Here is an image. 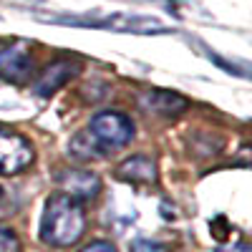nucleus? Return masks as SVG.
Here are the masks:
<instances>
[{
  "instance_id": "obj_1",
  "label": "nucleus",
  "mask_w": 252,
  "mask_h": 252,
  "mask_svg": "<svg viewBox=\"0 0 252 252\" xmlns=\"http://www.w3.org/2000/svg\"><path fill=\"white\" fill-rule=\"evenodd\" d=\"M86 232V212L78 199L68 194H53L46 202L40 220V240L51 247H71Z\"/></svg>"
},
{
  "instance_id": "obj_2",
  "label": "nucleus",
  "mask_w": 252,
  "mask_h": 252,
  "mask_svg": "<svg viewBox=\"0 0 252 252\" xmlns=\"http://www.w3.org/2000/svg\"><path fill=\"white\" fill-rule=\"evenodd\" d=\"M89 134L96 139V144L103 152L121 149L134 139V124L119 111H101L91 119Z\"/></svg>"
},
{
  "instance_id": "obj_3",
  "label": "nucleus",
  "mask_w": 252,
  "mask_h": 252,
  "mask_svg": "<svg viewBox=\"0 0 252 252\" xmlns=\"http://www.w3.org/2000/svg\"><path fill=\"white\" fill-rule=\"evenodd\" d=\"M33 161V146L15 131L0 129V174H18Z\"/></svg>"
},
{
  "instance_id": "obj_4",
  "label": "nucleus",
  "mask_w": 252,
  "mask_h": 252,
  "mask_svg": "<svg viewBox=\"0 0 252 252\" xmlns=\"http://www.w3.org/2000/svg\"><path fill=\"white\" fill-rule=\"evenodd\" d=\"M58 184L63 189V194H68L78 202L83 199H94L101 192V179L94 172L86 169H71V172H61L58 174Z\"/></svg>"
},
{
  "instance_id": "obj_5",
  "label": "nucleus",
  "mask_w": 252,
  "mask_h": 252,
  "mask_svg": "<svg viewBox=\"0 0 252 252\" xmlns=\"http://www.w3.org/2000/svg\"><path fill=\"white\" fill-rule=\"evenodd\" d=\"M78 71H81V63H76V61H56L53 66H48L43 71V76H38L33 89H35L38 96H51L63 86V83H68Z\"/></svg>"
},
{
  "instance_id": "obj_6",
  "label": "nucleus",
  "mask_w": 252,
  "mask_h": 252,
  "mask_svg": "<svg viewBox=\"0 0 252 252\" xmlns=\"http://www.w3.org/2000/svg\"><path fill=\"white\" fill-rule=\"evenodd\" d=\"M139 106L144 111H152L159 116H174V114L187 109V101L172 91H149V94L139 96Z\"/></svg>"
},
{
  "instance_id": "obj_7",
  "label": "nucleus",
  "mask_w": 252,
  "mask_h": 252,
  "mask_svg": "<svg viewBox=\"0 0 252 252\" xmlns=\"http://www.w3.org/2000/svg\"><path fill=\"white\" fill-rule=\"evenodd\" d=\"M33 71V61L23 48H10L0 53V78L5 81H26Z\"/></svg>"
},
{
  "instance_id": "obj_8",
  "label": "nucleus",
  "mask_w": 252,
  "mask_h": 252,
  "mask_svg": "<svg viewBox=\"0 0 252 252\" xmlns=\"http://www.w3.org/2000/svg\"><path fill=\"white\" fill-rule=\"evenodd\" d=\"M116 174L126 182H141V184H152L157 182V164L146 157V154H136L129 157L119 164Z\"/></svg>"
},
{
  "instance_id": "obj_9",
  "label": "nucleus",
  "mask_w": 252,
  "mask_h": 252,
  "mask_svg": "<svg viewBox=\"0 0 252 252\" xmlns=\"http://www.w3.org/2000/svg\"><path fill=\"white\" fill-rule=\"evenodd\" d=\"M68 152L76 157V159H98L101 154H103V149L96 144V139L89 134V131H81V134H76L73 136V141H71V146H68Z\"/></svg>"
},
{
  "instance_id": "obj_10",
  "label": "nucleus",
  "mask_w": 252,
  "mask_h": 252,
  "mask_svg": "<svg viewBox=\"0 0 252 252\" xmlns=\"http://www.w3.org/2000/svg\"><path fill=\"white\" fill-rule=\"evenodd\" d=\"M0 252H20V240L8 224H0Z\"/></svg>"
},
{
  "instance_id": "obj_11",
  "label": "nucleus",
  "mask_w": 252,
  "mask_h": 252,
  "mask_svg": "<svg viewBox=\"0 0 252 252\" xmlns=\"http://www.w3.org/2000/svg\"><path fill=\"white\" fill-rule=\"evenodd\" d=\"M131 252H169V250L157 245V242H152V240H136L131 245Z\"/></svg>"
},
{
  "instance_id": "obj_12",
  "label": "nucleus",
  "mask_w": 252,
  "mask_h": 252,
  "mask_svg": "<svg viewBox=\"0 0 252 252\" xmlns=\"http://www.w3.org/2000/svg\"><path fill=\"white\" fill-rule=\"evenodd\" d=\"M81 252H116V247L111 245V242H103V240H98V242H91V245H86Z\"/></svg>"
},
{
  "instance_id": "obj_13",
  "label": "nucleus",
  "mask_w": 252,
  "mask_h": 252,
  "mask_svg": "<svg viewBox=\"0 0 252 252\" xmlns=\"http://www.w3.org/2000/svg\"><path fill=\"white\" fill-rule=\"evenodd\" d=\"M212 252H252V250H250V245H245V242H237V245L217 247V250H212Z\"/></svg>"
},
{
  "instance_id": "obj_14",
  "label": "nucleus",
  "mask_w": 252,
  "mask_h": 252,
  "mask_svg": "<svg viewBox=\"0 0 252 252\" xmlns=\"http://www.w3.org/2000/svg\"><path fill=\"white\" fill-rule=\"evenodd\" d=\"M8 204H10V197H8L5 189L0 187V209H8Z\"/></svg>"
}]
</instances>
